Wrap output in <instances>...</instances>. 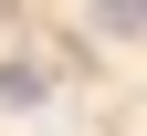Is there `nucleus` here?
Instances as JSON below:
<instances>
[{
  "label": "nucleus",
  "instance_id": "f257e3e1",
  "mask_svg": "<svg viewBox=\"0 0 147 136\" xmlns=\"http://www.w3.org/2000/svg\"><path fill=\"white\" fill-rule=\"evenodd\" d=\"M42 94H53V63H0V115L42 105Z\"/></svg>",
  "mask_w": 147,
  "mask_h": 136
},
{
  "label": "nucleus",
  "instance_id": "f03ea898",
  "mask_svg": "<svg viewBox=\"0 0 147 136\" xmlns=\"http://www.w3.org/2000/svg\"><path fill=\"white\" fill-rule=\"evenodd\" d=\"M95 31H147V0H95Z\"/></svg>",
  "mask_w": 147,
  "mask_h": 136
}]
</instances>
